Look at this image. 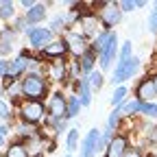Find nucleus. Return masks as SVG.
I'll list each match as a JSON object with an SVG mask.
<instances>
[{
  "label": "nucleus",
  "mask_w": 157,
  "mask_h": 157,
  "mask_svg": "<svg viewBox=\"0 0 157 157\" xmlns=\"http://www.w3.org/2000/svg\"><path fill=\"white\" fill-rule=\"evenodd\" d=\"M20 94L26 96V101H42L48 94V83L44 74L39 72H26L20 78Z\"/></svg>",
  "instance_id": "obj_1"
},
{
  "label": "nucleus",
  "mask_w": 157,
  "mask_h": 157,
  "mask_svg": "<svg viewBox=\"0 0 157 157\" xmlns=\"http://www.w3.org/2000/svg\"><path fill=\"white\" fill-rule=\"evenodd\" d=\"M44 116H48L46 105L42 101H24L20 105V118L29 124H37L44 120Z\"/></svg>",
  "instance_id": "obj_2"
},
{
  "label": "nucleus",
  "mask_w": 157,
  "mask_h": 157,
  "mask_svg": "<svg viewBox=\"0 0 157 157\" xmlns=\"http://www.w3.org/2000/svg\"><path fill=\"white\" fill-rule=\"evenodd\" d=\"M137 70H140V57H131L129 61H118V66H116V70L111 74V83H116L118 87H120Z\"/></svg>",
  "instance_id": "obj_3"
},
{
  "label": "nucleus",
  "mask_w": 157,
  "mask_h": 157,
  "mask_svg": "<svg viewBox=\"0 0 157 157\" xmlns=\"http://www.w3.org/2000/svg\"><path fill=\"white\" fill-rule=\"evenodd\" d=\"M101 7H103V9L98 11V20L103 22L105 31H111V29L122 20V9H120V5H118V2H103Z\"/></svg>",
  "instance_id": "obj_4"
},
{
  "label": "nucleus",
  "mask_w": 157,
  "mask_h": 157,
  "mask_svg": "<svg viewBox=\"0 0 157 157\" xmlns=\"http://www.w3.org/2000/svg\"><path fill=\"white\" fill-rule=\"evenodd\" d=\"M26 37H29L31 48L44 50V48L52 42V31H50V29H44V26H29Z\"/></svg>",
  "instance_id": "obj_5"
},
{
  "label": "nucleus",
  "mask_w": 157,
  "mask_h": 157,
  "mask_svg": "<svg viewBox=\"0 0 157 157\" xmlns=\"http://www.w3.org/2000/svg\"><path fill=\"white\" fill-rule=\"evenodd\" d=\"M66 109H68V96H63V92H52L46 103L48 118H66Z\"/></svg>",
  "instance_id": "obj_6"
},
{
  "label": "nucleus",
  "mask_w": 157,
  "mask_h": 157,
  "mask_svg": "<svg viewBox=\"0 0 157 157\" xmlns=\"http://www.w3.org/2000/svg\"><path fill=\"white\" fill-rule=\"evenodd\" d=\"M98 144H101V131L94 127L87 131V135L83 137L81 146H78V157H94L98 153Z\"/></svg>",
  "instance_id": "obj_7"
},
{
  "label": "nucleus",
  "mask_w": 157,
  "mask_h": 157,
  "mask_svg": "<svg viewBox=\"0 0 157 157\" xmlns=\"http://www.w3.org/2000/svg\"><path fill=\"white\" fill-rule=\"evenodd\" d=\"M63 42H66L68 50H70V52H74L76 57H81L83 52H87V50H90L87 39H85V35H83V33L68 31V33H66V37H63Z\"/></svg>",
  "instance_id": "obj_8"
},
{
  "label": "nucleus",
  "mask_w": 157,
  "mask_h": 157,
  "mask_svg": "<svg viewBox=\"0 0 157 157\" xmlns=\"http://www.w3.org/2000/svg\"><path fill=\"white\" fill-rule=\"evenodd\" d=\"M116 55H118V35H116V31H111L107 46L98 52V57H101V59H98V61H101V70L111 68V61L116 59Z\"/></svg>",
  "instance_id": "obj_9"
},
{
  "label": "nucleus",
  "mask_w": 157,
  "mask_h": 157,
  "mask_svg": "<svg viewBox=\"0 0 157 157\" xmlns=\"http://www.w3.org/2000/svg\"><path fill=\"white\" fill-rule=\"evenodd\" d=\"M129 146L127 135H113V140L109 142V146L105 148V157H124Z\"/></svg>",
  "instance_id": "obj_10"
},
{
  "label": "nucleus",
  "mask_w": 157,
  "mask_h": 157,
  "mask_svg": "<svg viewBox=\"0 0 157 157\" xmlns=\"http://www.w3.org/2000/svg\"><path fill=\"white\" fill-rule=\"evenodd\" d=\"M135 96H137V101L140 103H151L153 98L157 96V90L153 85V78H144V81H140V85L135 87Z\"/></svg>",
  "instance_id": "obj_11"
},
{
  "label": "nucleus",
  "mask_w": 157,
  "mask_h": 157,
  "mask_svg": "<svg viewBox=\"0 0 157 157\" xmlns=\"http://www.w3.org/2000/svg\"><path fill=\"white\" fill-rule=\"evenodd\" d=\"M68 52V46H66V42L63 39H52V42L42 50V57H46V59H61L63 55Z\"/></svg>",
  "instance_id": "obj_12"
},
{
  "label": "nucleus",
  "mask_w": 157,
  "mask_h": 157,
  "mask_svg": "<svg viewBox=\"0 0 157 157\" xmlns=\"http://www.w3.org/2000/svg\"><path fill=\"white\" fill-rule=\"evenodd\" d=\"M46 7L48 5H44V2H37L31 11H26L24 13V20H26V24H39V22H44V17H46Z\"/></svg>",
  "instance_id": "obj_13"
},
{
  "label": "nucleus",
  "mask_w": 157,
  "mask_h": 157,
  "mask_svg": "<svg viewBox=\"0 0 157 157\" xmlns=\"http://www.w3.org/2000/svg\"><path fill=\"white\" fill-rule=\"evenodd\" d=\"M81 20V29H83V35L85 37H96V31H98V17L94 13H85L78 17Z\"/></svg>",
  "instance_id": "obj_14"
},
{
  "label": "nucleus",
  "mask_w": 157,
  "mask_h": 157,
  "mask_svg": "<svg viewBox=\"0 0 157 157\" xmlns=\"http://www.w3.org/2000/svg\"><path fill=\"white\" fill-rule=\"evenodd\" d=\"M76 96H78V101H81L83 107H90V103H92V87L87 83V76L81 78V81H76Z\"/></svg>",
  "instance_id": "obj_15"
},
{
  "label": "nucleus",
  "mask_w": 157,
  "mask_h": 157,
  "mask_svg": "<svg viewBox=\"0 0 157 157\" xmlns=\"http://www.w3.org/2000/svg\"><path fill=\"white\" fill-rule=\"evenodd\" d=\"M13 39H15V31H13V26L0 31V55H7V52L13 50Z\"/></svg>",
  "instance_id": "obj_16"
},
{
  "label": "nucleus",
  "mask_w": 157,
  "mask_h": 157,
  "mask_svg": "<svg viewBox=\"0 0 157 157\" xmlns=\"http://www.w3.org/2000/svg\"><path fill=\"white\" fill-rule=\"evenodd\" d=\"M68 74H66V63L61 59H57V61H50L48 66V78L50 81H63Z\"/></svg>",
  "instance_id": "obj_17"
},
{
  "label": "nucleus",
  "mask_w": 157,
  "mask_h": 157,
  "mask_svg": "<svg viewBox=\"0 0 157 157\" xmlns=\"http://www.w3.org/2000/svg\"><path fill=\"white\" fill-rule=\"evenodd\" d=\"M78 61H81V63H78V66H81V72L90 76V74L94 72V50H92V46H90L87 52L81 55V59H78Z\"/></svg>",
  "instance_id": "obj_18"
},
{
  "label": "nucleus",
  "mask_w": 157,
  "mask_h": 157,
  "mask_svg": "<svg viewBox=\"0 0 157 157\" xmlns=\"http://www.w3.org/2000/svg\"><path fill=\"white\" fill-rule=\"evenodd\" d=\"M81 101H78V96H68V109H66V120H72V118L78 116V111H81Z\"/></svg>",
  "instance_id": "obj_19"
},
{
  "label": "nucleus",
  "mask_w": 157,
  "mask_h": 157,
  "mask_svg": "<svg viewBox=\"0 0 157 157\" xmlns=\"http://www.w3.org/2000/svg\"><path fill=\"white\" fill-rule=\"evenodd\" d=\"M5 157H31V155H29L26 144H22V142H15V144H11V146L5 151Z\"/></svg>",
  "instance_id": "obj_20"
},
{
  "label": "nucleus",
  "mask_w": 157,
  "mask_h": 157,
  "mask_svg": "<svg viewBox=\"0 0 157 157\" xmlns=\"http://www.w3.org/2000/svg\"><path fill=\"white\" fill-rule=\"evenodd\" d=\"M66 148H68V153H74V151L78 148V129H76V127L68 129V135H66Z\"/></svg>",
  "instance_id": "obj_21"
},
{
  "label": "nucleus",
  "mask_w": 157,
  "mask_h": 157,
  "mask_svg": "<svg viewBox=\"0 0 157 157\" xmlns=\"http://www.w3.org/2000/svg\"><path fill=\"white\" fill-rule=\"evenodd\" d=\"M109 35H111V31H101L96 37H94V44H92V50L94 52H101L105 46H107V42H109Z\"/></svg>",
  "instance_id": "obj_22"
},
{
  "label": "nucleus",
  "mask_w": 157,
  "mask_h": 157,
  "mask_svg": "<svg viewBox=\"0 0 157 157\" xmlns=\"http://www.w3.org/2000/svg\"><path fill=\"white\" fill-rule=\"evenodd\" d=\"M120 111H122V116H133V113H142V103L137 101V98H133V101H129V103H124V105L120 107Z\"/></svg>",
  "instance_id": "obj_23"
},
{
  "label": "nucleus",
  "mask_w": 157,
  "mask_h": 157,
  "mask_svg": "<svg viewBox=\"0 0 157 157\" xmlns=\"http://www.w3.org/2000/svg\"><path fill=\"white\" fill-rule=\"evenodd\" d=\"M13 15H15V2H11V0H0V17L11 20Z\"/></svg>",
  "instance_id": "obj_24"
},
{
  "label": "nucleus",
  "mask_w": 157,
  "mask_h": 157,
  "mask_svg": "<svg viewBox=\"0 0 157 157\" xmlns=\"http://www.w3.org/2000/svg\"><path fill=\"white\" fill-rule=\"evenodd\" d=\"M103 78H105V76H103V72H101V70H94V72L87 76V83H90V87H92V90H96V92H98V90L103 87Z\"/></svg>",
  "instance_id": "obj_25"
},
{
  "label": "nucleus",
  "mask_w": 157,
  "mask_h": 157,
  "mask_svg": "<svg viewBox=\"0 0 157 157\" xmlns=\"http://www.w3.org/2000/svg\"><path fill=\"white\" fill-rule=\"evenodd\" d=\"M124 98H127V87H124V85L116 87L113 94H111V105H113V107H120V105L124 103Z\"/></svg>",
  "instance_id": "obj_26"
},
{
  "label": "nucleus",
  "mask_w": 157,
  "mask_h": 157,
  "mask_svg": "<svg viewBox=\"0 0 157 157\" xmlns=\"http://www.w3.org/2000/svg\"><path fill=\"white\" fill-rule=\"evenodd\" d=\"M66 22H68V20H66V15H61V13H57L52 20H50V31L52 33H57V31H61L63 26H66Z\"/></svg>",
  "instance_id": "obj_27"
},
{
  "label": "nucleus",
  "mask_w": 157,
  "mask_h": 157,
  "mask_svg": "<svg viewBox=\"0 0 157 157\" xmlns=\"http://www.w3.org/2000/svg\"><path fill=\"white\" fill-rule=\"evenodd\" d=\"M120 118H122V111L120 109H113L111 113H109V118H107V129H116L118 124H120Z\"/></svg>",
  "instance_id": "obj_28"
},
{
  "label": "nucleus",
  "mask_w": 157,
  "mask_h": 157,
  "mask_svg": "<svg viewBox=\"0 0 157 157\" xmlns=\"http://www.w3.org/2000/svg\"><path fill=\"white\" fill-rule=\"evenodd\" d=\"M148 31L153 35H157V2H153V11L148 15Z\"/></svg>",
  "instance_id": "obj_29"
},
{
  "label": "nucleus",
  "mask_w": 157,
  "mask_h": 157,
  "mask_svg": "<svg viewBox=\"0 0 157 157\" xmlns=\"http://www.w3.org/2000/svg\"><path fill=\"white\" fill-rule=\"evenodd\" d=\"M133 44H131V39H127V42L122 44V50H120V61H129V59L133 57Z\"/></svg>",
  "instance_id": "obj_30"
},
{
  "label": "nucleus",
  "mask_w": 157,
  "mask_h": 157,
  "mask_svg": "<svg viewBox=\"0 0 157 157\" xmlns=\"http://www.w3.org/2000/svg\"><path fill=\"white\" fill-rule=\"evenodd\" d=\"M9 118H11V103L0 98V120H9Z\"/></svg>",
  "instance_id": "obj_31"
},
{
  "label": "nucleus",
  "mask_w": 157,
  "mask_h": 157,
  "mask_svg": "<svg viewBox=\"0 0 157 157\" xmlns=\"http://www.w3.org/2000/svg\"><path fill=\"white\" fill-rule=\"evenodd\" d=\"M142 113L148 118H157V103H142Z\"/></svg>",
  "instance_id": "obj_32"
},
{
  "label": "nucleus",
  "mask_w": 157,
  "mask_h": 157,
  "mask_svg": "<svg viewBox=\"0 0 157 157\" xmlns=\"http://www.w3.org/2000/svg\"><path fill=\"white\" fill-rule=\"evenodd\" d=\"M50 122H52V127H55V131H57V133H61V131H66V133H68V129H66L68 120H66V118H50Z\"/></svg>",
  "instance_id": "obj_33"
},
{
  "label": "nucleus",
  "mask_w": 157,
  "mask_h": 157,
  "mask_svg": "<svg viewBox=\"0 0 157 157\" xmlns=\"http://www.w3.org/2000/svg\"><path fill=\"white\" fill-rule=\"evenodd\" d=\"M146 142L151 146H157V127H146Z\"/></svg>",
  "instance_id": "obj_34"
},
{
  "label": "nucleus",
  "mask_w": 157,
  "mask_h": 157,
  "mask_svg": "<svg viewBox=\"0 0 157 157\" xmlns=\"http://www.w3.org/2000/svg\"><path fill=\"white\" fill-rule=\"evenodd\" d=\"M120 5L122 11H135L137 9V0H122V2H118Z\"/></svg>",
  "instance_id": "obj_35"
},
{
  "label": "nucleus",
  "mask_w": 157,
  "mask_h": 157,
  "mask_svg": "<svg viewBox=\"0 0 157 157\" xmlns=\"http://www.w3.org/2000/svg\"><path fill=\"white\" fill-rule=\"evenodd\" d=\"M35 5H37V2H33V0H22V2H20V7H22L24 11H31Z\"/></svg>",
  "instance_id": "obj_36"
},
{
  "label": "nucleus",
  "mask_w": 157,
  "mask_h": 157,
  "mask_svg": "<svg viewBox=\"0 0 157 157\" xmlns=\"http://www.w3.org/2000/svg\"><path fill=\"white\" fill-rule=\"evenodd\" d=\"M124 157H142V151L140 148H131V151L124 153Z\"/></svg>",
  "instance_id": "obj_37"
},
{
  "label": "nucleus",
  "mask_w": 157,
  "mask_h": 157,
  "mask_svg": "<svg viewBox=\"0 0 157 157\" xmlns=\"http://www.w3.org/2000/svg\"><path fill=\"white\" fill-rule=\"evenodd\" d=\"M5 146V135H2V131H0V148Z\"/></svg>",
  "instance_id": "obj_38"
},
{
  "label": "nucleus",
  "mask_w": 157,
  "mask_h": 157,
  "mask_svg": "<svg viewBox=\"0 0 157 157\" xmlns=\"http://www.w3.org/2000/svg\"><path fill=\"white\" fill-rule=\"evenodd\" d=\"M153 85H155V90H157V74L153 76Z\"/></svg>",
  "instance_id": "obj_39"
},
{
  "label": "nucleus",
  "mask_w": 157,
  "mask_h": 157,
  "mask_svg": "<svg viewBox=\"0 0 157 157\" xmlns=\"http://www.w3.org/2000/svg\"><path fill=\"white\" fill-rule=\"evenodd\" d=\"M66 157H72V155H66Z\"/></svg>",
  "instance_id": "obj_40"
}]
</instances>
